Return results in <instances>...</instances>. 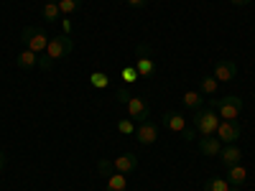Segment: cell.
I'll use <instances>...</instances> for the list:
<instances>
[{
  "mask_svg": "<svg viewBox=\"0 0 255 191\" xmlns=\"http://www.w3.org/2000/svg\"><path fill=\"white\" fill-rule=\"evenodd\" d=\"M222 117L217 115V110H212V107H202L194 112V117H191V127L204 138V135H215L217 133V127H220Z\"/></svg>",
  "mask_w": 255,
  "mask_h": 191,
  "instance_id": "6da1fadb",
  "label": "cell"
},
{
  "mask_svg": "<svg viewBox=\"0 0 255 191\" xmlns=\"http://www.w3.org/2000/svg\"><path fill=\"white\" fill-rule=\"evenodd\" d=\"M209 107L217 110V115L222 120H238L240 112H243V97L227 95V97H220V99H209Z\"/></svg>",
  "mask_w": 255,
  "mask_h": 191,
  "instance_id": "7a4b0ae2",
  "label": "cell"
},
{
  "mask_svg": "<svg viewBox=\"0 0 255 191\" xmlns=\"http://www.w3.org/2000/svg\"><path fill=\"white\" fill-rule=\"evenodd\" d=\"M20 41H23V46L36 51V54H44L46 46H49V38H46V31L44 28H36V26H26L23 33H20Z\"/></svg>",
  "mask_w": 255,
  "mask_h": 191,
  "instance_id": "3957f363",
  "label": "cell"
},
{
  "mask_svg": "<svg viewBox=\"0 0 255 191\" xmlns=\"http://www.w3.org/2000/svg\"><path fill=\"white\" fill-rule=\"evenodd\" d=\"M74 51V41L64 33V36H54V38H49V46H46V56L51 59V61H56V59H64V56H69Z\"/></svg>",
  "mask_w": 255,
  "mask_h": 191,
  "instance_id": "277c9868",
  "label": "cell"
},
{
  "mask_svg": "<svg viewBox=\"0 0 255 191\" xmlns=\"http://www.w3.org/2000/svg\"><path fill=\"white\" fill-rule=\"evenodd\" d=\"M135 69H138V74L140 77H153L156 74V61L151 59V46H148V44H140L138 46V56H135Z\"/></svg>",
  "mask_w": 255,
  "mask_h": 191,
  "instance_id": "5b68a950",
  "label": "cell"
},
{
  "mask_svg": "<svg viewBox=\"0 0 255 191\" xmlns=\"http://www.w3.org/2000/svg\"><path fill=\"white\" fill-rule=\"evenodd\" d=\"M128 115H130L133 122H145L148 117H151V107H148V102L143 97H130L128 99Z\"/></svg>",
  "mask_w": 255,
  "mask_h": 191,
  "instance_id": "8992f818",
  "label": "cell"
},
{
  "mask_svg": "<svg viewBox=\"0 0 255 191\" xmlns=\"http://www.w3.org/2000/svg\"><path fill=\"white\" fill-rule=\"evenodd\" d=\"M215 138H217L222 145L235 143V140L240 138V125H238V120H222L220 127H217V133H215Z\"/></svg>",
  "mask_w": 255,
  "mask_h": 191,
  "instance_id": "52a82bcc",
  "label": "cell"
},
{
  "mask_svg": "<svg viewBox=\"0 0 255 191\" xmlns=\"http://www.w3.org/2000/svg\"><path fill=\"white\" fill-rule=\"evenodd\" d=\"M212 77H215L217 82H232V79L238 77V64L232 61V59H217Z\"/></svg>",
  "mask_w": 255,
  "mask_h": 191,
  "instance_id": "ba28073f",
  "label": "cell"
},
{
  "mask_svg": "<svg viewBox=\"0 0 255 191\" xmlns=\"http://www.w3.org/2000/svg\"><path fill=\"white\" fill-rule=\"evenodd\" d=\"M135 140H138L140 145H153V143L158 140V125L151 122V120L140 122V125L135 127Z\"/></svg>",
  "mask_w": 255,
  "mask_h": 191,
  "instance_id": "9c48e42d",
  "label": "cell"
},
{
  "mask_svg": "<svg viewBox=\"0 0 255 191\" xmlns=\"http://www.w3.org/2000/svg\"><path fill=\"white\" fill-rule=\"evenodd\" d=\"M163 127L166 130H171V133H184L186 130V117H184V112H176V110H171V112H166L163 115Z\"/></svg>",
  "mask_w": 255,
  "mask_h": 191,
  "instance_id": "30bf717a",
  "label": "cell"
},
{
  "mask_svg": "<svg viewBox=\"0 0 255 191\" xmlns=\"http://www.w3.org/2000/svg\"><path fill=\"white\" fill-rule=\"evenodd\" d=\"M113 166H115V171L118 174H130V171H135L138 168V156L135 153H123V156H118L115 161H113Z\"/></svg>",
  "mask_w": 255,
  "mask_h": 191,
  "instance_id": "8fae6325",
  "label": "cell"
},
{
  "mask_svg": "<svg viewBox=\"0 0 255 191\" xmlns=\"http://www.w3.org/2000/svg\"><path fill=\"white\" fill-rule=\"evenodd\" d=\"M220 158H222V166L230 168V166H235L243 161V151L235 145V143H230V145H222V151H220Z\"/></svg>",
  "mask_w": 255,
  "mask_h": 191,
  "instance_id": "7c38bea8",
  "label": "cell"
},
{
  "mask_svg": "<svg viewBox=\"0 0 255 191\" xmlns=\"http://www.w3.org/2000/svg\"><path fill=\"white\" fill-rule=\"evenodd\" d=\"M220 151H222V143H220L215 135H204V138H199V153H202V156L212 158V156H220Z\"/></svg>",
  "mask_w": 255,
  "mask_h": 191,
  "instance_id": "4fadbf2b",
  "label": "cell"
},
{
  "mask_svg": "<svg viewBox=\"0 0 255 191\" xmlns=\"http://www.w3.org/2000/svg\"><path fill=\"white\" fill-rule=\"evenodd\" d=\"M245 181H248V168L243 163H235L227 168V184L230 186H243Z\"/></svg>",
  "mask_w": 255,
  "mask_h": 191,
  "instance_id": "5bb4252c",
  "label": "cell"
},
{
  "mask_svg": "<svg viewBox=\"0 0 255 191\" xmlns=\"http://www.w3.org/2000/svg\"><path fill=\"white\" fill-rule=\"evenodd\" d=\"M181 102H184L186 110H194V112H197V110L204 107V95H202L199 90H189V92H184Z\"/></svg>",
  "mask_w": 255,
  "mask_h": 191,
  "instance_id": "9a60e30c",
  "label": "cell"
},
{
  "mask_svg": "<svg viewBox=\"0 0 255 191\" xmlns=\"http://www.w3.org/2000/svg\"><path fill=\"white\" fill-rule=\"evenodd\" d=\"M15 64H18V67L20 69H33V67H38V54L36 51H31V49H23V51H20L18 56H15Z\"/></svg>",
  "mask_w": 255,
  "mask_h": 191,
  "instance_id": "2e32d148",
  "label": "cell"
},
{
  "mask_svg": "<svg viewBox=\"0 0 255 191\" xmlns=\"http://www.w3.org/2000/svg\"><path fill=\"white\" fill-rule=\"evenodd\" d=\"M41 13H44L46 23H56L59 15H61V10H59V0H46L44 8H41Z\"/></svg>",
  "mask_w": 255,
  "mask_h": 191,
  "instance_id": "e0dca14e",
  "label": "cell"
},
{
  "mask_svg": "<svg viewBox=\"0 0 255 191\" xmlns=\"http://www.w3.org/2000/svg\"><path fill=\"white\" fill-rule=\"evenodd\" d=\"M108 191H128V176L125 174H110L108 176Z\"/></svg>",
  "mask_w": 255,
  "mask_h": 191,
  "instance_id": "ac0fdd59",
  "label": "cell"
},
{
  "mask_svg": "<svg viewBox=\"0 0 255 191\" xmlns=\"http://www.w3.org/2000/svg\"><path fill=\"white\" fill-rule=\"evenodd\" d=\"M217 87H220V82L215 77H202V82H199V92L204 97H212V95L217 92Z\"/></svg>",
  "mask_w": 255,
  "mask_h": 191,
  "instance_id": "d6986e66",
  "label": "cell"
},
{
  "mask_svg": "<svg viewBox=\"0 0 255 191\" xmlns=\"http://www.w3.org/2000/svg\"><path fill=\"white\" fill-rule=\"evenodd\" d=\"M120 79H123L125 84H135V82L140 79V74H138V69H135V64H128V67H123V69H120Z\"/></svg>",
  "mask_w": 255,
  "mask_h": 191,
  "instance_id": "ffe728a7",
  "label": "cell"
},
{
  "mask_svg": "<svg viewBox=\"0 0 255 191\" xmlns=\"http://www.w3.org/2000/svg\"><path fill=\"white\" fill-rule=\"evenodd\" d=\"M82 8V0H59V10H61V15H74L77 10Z\"/></svg>",
  "mask_w": 255,
  "mask_h": 191,
  "instance_id": "44dd1931",
  "label": "cell"
},
{
  "mask_svg": "<svg viewBox=\"0 0 255 191\" xmlns=\"http://www.w3.org/2000/svg\"><path fill=\"white\" fill-rule=\"evenodd\" d=\"M204 191H230V184H227V179H207Z\"/></svg>",
  "mask_w": 255,
  "mask_h": 191,
  "instance_id": "7402d4cb",
  "label": "cell"
},
{
  "mask_svg": "<svg viewBox=\"0 0 255 191\" xmlns=\"http://www.w3.org/2000/svg\"><path fill=\"white\" fill-rule=\"evenodd\" d=\"M90 82H92V87H97V90H105L110 84V77L105 74V72H95L92 77H90Z\"/></svg>",
  "mask_w": 255,
  "mask_h": 191,
  "instance_id": "603a6c76",
  "label": "cell"
},
{
  "mask_svg": "<svg viewBox=\"0 0 255 191\" xmlns=\"http://www.w3.org/2000/svg\"><path fill=\"white\" fill-rule=\"evenodd\" d=\"M118 133H123V135H135V122H133L130 117L120 120V122H118Z\"/></svg>",
  "mask_w": 255,
  "mask_h": 191,
  "instance_id": "cb8c5ba5",
  "label": "cell"
},
{
  "mask_svg": "<svg viewBox=\"0 0 255 191\" xmlns=\"http://www.w3.org/2000/svg\"><path fill=\"white\" fill-rule=\"evenodd\" d=\"M97 171L105 176V179H108L110 174H115V166H113V161H108V158H102L100 163H97Z\"/></svg>",
  "mask_w": 255,
  "mask_h": 191,
  "instance_id": "d4e9b609",
  "label": "cell"
},
{
  "mask_svg": "<svg viewBox=\"0 0 255 191\" xmlns=\"http://www.w3.org/2000/svg\"><path fill=\"white\" fill-rule=\"evenodd\" d=\"M115 97H118V102H120V104H128V99H130L133 95H130V90H125V87H123V90H118V95H115Z\"/></svg>",
  "mask_w": 255,
  "mask_h": 191,
  "instance_id": "484cf974",
  "label": "cell"
},
{
  "mask_svg": "<svg viewBox=\"0 0 255 191\" xmlns=\"http://www.w3.org/2000/svg\"><path fill=\"white\" fill-rule=\"evenodd\" d=\"M54 67V61L49 59V56H38V69H44V72H49Z\"/></svg>",
  "mask_w": 255,
  "mask_h": 191,
  "instance_id": "4316f807",
  "label": "cell"
},
{
  "mask_svg": "<svg viewBox=\"0 0 255 191\" xmlns=\"http://www.w3.org/2000/svg\"><path fill=\"white\" fill-rule=\"evenodd\" d=\"M181 135H184V140H186V143H191V140H197V135H199V133L194 130V127H186V130H184Z\"/></svg>",
  "mask_w": 255,
  "mask_h": 191,
  "instance_id": "83f0119b",
  "label": "cell"
},
{
  "mask_svg": "<svg viewBox=\"0 0 255 191\" xmlns=\"http://www.w3.org/2000/svg\"><path fill=\"white\" fill-rule=\"evenodd\" d=\"M61 28H64V33L69 36V33H72V20H69V18H64V20H61Z\"/></svg>",
  "mask_w": 255,
  "mask_h": 191,
  "instance_id": "f1b7e54d",
  "label": "cell"
},
{
  "mask_svg": "<svg viewBox=\"0 0 255 191\" xmlns=\"http://www.w3.org/2000/svg\"><path fill=\"white\" fill-rule=\"evenodd\" d=\"M148 3V0H128V5H130V8H143Z\"/></svg>",
  "mask_w": 255,
  "mask_h": 191,
  "instance_id": "f546056e",
  "label": "cell"
},
{
  "mask_svg": "<svg viewBox=\"0 0 255 191\" xmlns=\"http://www.w3.org/2000/svg\"><path fill=\"white\" fill-rule=\"evenodd\" d=\"M5 163H8V156H5V151H0V171L5 168Z\"/></svg>",
  "mask_w": 255,
  "mask_h": 191,
  "instance_id": "4dcf8cb0",
  "label": "cell"
},
{
  "mask_svg": "<svg viewBox=\"0 0 255 191\" xmlns=\"http://www.w3.org/2000/svg\"><path fill=\"white\" fill-rule=\"evenodd\" d=\"M230 3H232V5H248L250 0H230Z\"/></svg>",
  "mask_w": 255,
  "mask_h": 191,
  "instance_id": "1f68e13d",
  "label": "cell"
},
{
  "mask_svg": "<svg viewBox=\"0 0 255 191\" xmlns=\"http://www.w3.org/2000/svg\"><path fill=\"white\" fill-rule=\"evenodd\" d=\"M230 191H240V186H230Z\"/></svg>",
  "mask_w": 255,
  "mask_h": 191,
  "instance_id": "d6a6232c",
  "label": "cell"
}]
</instances>
